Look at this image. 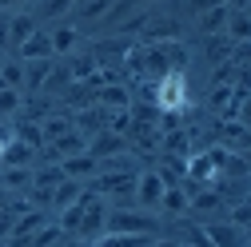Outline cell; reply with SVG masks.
I'll list each match as a JSON object with an SVG mask.
<instances>
[{"mask_svg":"<svg viewBox=\"0 0 251 247\" xmlns=\"http://www.w3.org/2000/svg\"><path fill=\"white\" fill-rule=\"evenodd\" d=\"M104 231H116V235H160V220L148 211H128V207H116L104 215Z\"/></svg>","mask_w":251,"mask_h":247,"instance_id":"6da1fadb","label":"cell"},{"mask_svg":"<svg viewBox=\"0 0 251 247\" xmlns=\"http://www.w3.org/2000/svg\"><path fill=\"white\" fill-rule=\"evenodd\" d=\"M104 215H108V196L92 192V188L80 192V227H76V235L88 239V243H96L104 235Z\"/></svg>","mask_w":251,"mask_h":247,"instance_id":"7a4b0ae2","label":"cell"},{"mask_svg":"<svg viewBox=\"0 0 251 247\" xmlns=\"http://www.w3.org/2000/svg\"><path fill=\"white\" fill-rule=\"evenodd\" d=\"M92 192L120 199V207H132L136 203V172L132 168H124V172H100L96 183H92Z\"/></svg>","mask_w":251,"mask_h":247,"instance_id":"3957f363","label":"cell"},{"mask_svg":"<svg viewBox=\"0 0 251 247\" xmlns=\"http://www.w3.org/2000/svg\"><path fill=\"white\" fill-rule=\"evenodd\" d=\"M155 108L160 112H187V76L164 72L155 80Z\"/></svg>","mask_w":251,"mask_h":247,"instance_id":"277c9868","label":"cell"},{"mask_svg":"<svg viewBox=\"0 0 251 247\" xmlns=\"http://www.w3.org/2000/svg\"><path fill=\"white\" fill-rule=\"evenodd\" d=\"M183 179L200 183V188H211V183L219 179V172H215V164H211L207 151H192V156L183 160Z\"/></svg>","mask_w":251,"mask_h":247,"instance_id":"5b68a950","label":"cell"},{"mask_svg":"<svg viewBox=\"0 0 251 247\" xmlns=\"http://www.w3.org/2000/svg\"><path fill=\"white\" fill-rule=\"evenodd\" d=\"M140 44H160V40H179V24L168 20V16H155V20H144L140 24Z\"/></svg>","mask_w":251,"mask_h":247,"instance_id":"8992f818","label":"cell"},{"mask_svg":"<svg viewBox=\"0 0 251 247\" xmlns=\"http://www.w3.org/2000/svg\"><path fill=\"white\" fill-rule=\"evenodd\" d=\"M72 128L88 140V136H96L100 128H108V108H100V104H88V108H76V116H72Z\"/></svg>","mask_w":251,"mask_h":247,"instance_id":"52a82bcc","label":"cell"},{"mask_svg":"<svg viewBox=\"0 0 251 247\" xmlns=\"http://www.w3.org/2000/svg\"><path fill=\"white\" fill-rule=\"evenodd\" d=\"M84 151H88V156H96V160H108V156H120V151H124V136H116V132H108V128H100L96 136H88V144H84Z\"/></svg>","mask_w":251,"mask_h":247,"instance_id":"ba28073f","label":"cell"},{"mask_svg":"<svg viewBox=\"0 0 251 247\" xmlns=\"http://www.w3.org/2000/svg\"><path fill=\"white\" fill-rule=\"evenodd\" d=\"M160 196H164V179L155 172L136 175V203L140 207H160Z\"/></svg>","mask_w":251,"mask_h":247,"instance_id":"9c48e42d","label":"cell"},{"mask_svg":"<svg viewBox=\"0 0 251 247\" xmlns=\"http://www.w3.org/2000/svg\"><path fill=\"white\" fill-rule=\"evenodd\" d=\"M203 235H207V243H211V247H247L243 227H235V223H207V227H203Z\"/></svg>","mask_w":251,"mask_h":247,"instance_id":"30bf717a","label":"cell"},{"mask_svg":"<svg viewBox=\"0 0 251 247\" xmlns=\"http://www.w3.org/2000/svg\"><path fill=\"white\" fill-rule=\"evenodd\" d=\"M60 172H64L68 179H88V175L100 172V160L88 156V151H76V156H64V160H60Z\"/></svg>","mask_w":251,"mask_h":247,"instance_id":"8fae6325","label":"cell"},{"mask_svg":"<svg viewBox=\"0 0 251 247\" xmlns=\"http://www.w3.org/2000/svg\"><path fill=\"white\" fill-rule=\"evenodd\" d=\"M96 104L100 108H132V92L128 88H124V84H100L96 88Z\"/></svg>","mask_w":251,"mask_h":247,"instance_id":"7c38bea8","label":"cell"},{"mask_svg":"<svg viewBox=\"0 0 251 247\" xmlns=\"http://www.w3.org/2000/svg\"><path fill=\"white\" fill-rule=\"evenodd\" d=\"M16 52H20V60H44V56H56V52H52V36L40 32V28H36V32L28 36Z\"/></svg>","mask_w":251,"mask_h":247,"instance_id":"4fadbf2b","label":"cell"},{"mask_svg":"<svg viewBox=\"0 0 251 247\" xmlns=\"http://www.w3.org/2000/svg\"><path fill=\"white\" fill-rule=\"evenodd\" d=\"M48 72H52V56H44V60H24V88H28V92H40L44 80H48Z\"/></svg>","mask_w":251,"mask_h":247,"instance_id":"5bb4252c","label":"cell"},{"mask_svg":"<svg viewBox=\"0 0 251 247\" xmlns=\"http://www.w3.org/2000/svg\"><path fill=\"white\" fill-rule=\"evenodd\" d=\"M227 16H231V8H227V4H215V8L200 12V28H203L207 36H215V32H224V28H227Z\"/></svg>","mask_w":251,"mask_h":247,"instance_id":"9a60e30c","label":"cell"},{"mask_svg":"<svg viewBox=\"0 0 251 247\" xmlns=\"http://www.w3.org/2000/svg\"><path fill=\"white\" fill-rule=\"evenodd\" d=\"M32 32H36V20L32 16H12L8 20V48H20Z\"/></svg>","mask_w":251,"mask_h":247,"instance_id":"2e32d148","label":"cell"},{"mask_svg":"<svg viewBox=\"0 0 251 247\" xmlns=\"http://www.w3.org/2000/svg\"><path fill=\"white\" fill-rule=\"evenodd\" d=\"M80 192H84V188H80V179H68V175H64V179L52 188V203H48V207H68Z\"/></svg>","mask_w":251,"mask_h":247,"instance_id":"e0dca14e","label":"cell"},{"mask_svg":"<svg viewBox=\"0 0 251 247\" xmlns=\"http://www.w3.org/2000/svg\"><path fill=\"white\" fill-rule=\"evenodd\" d=\"M32 156H36V148H28V144H20V140H8V144H4V156H0V160H4L8 168H24Z\"/></svg>","mask_w":251,"mask_h":247,"instance_id":"ac0fdd59","label":"cell"},{"mask_svg":"<svg viewBox=\"0 0 251 247\" xmlns=\"http://www.w3.org/2000/svg\"><path fill=\"white\" fill-rule=\"evenodd\" d=\"M151 235H116V231H104L92 247H148Z\"/></svg>","mask_w":251,"mask_h":247,"instance_id":"d6986e66","label":"cell"},{"mask_svg":"<svg viewBox=\"0 0 251 247\" xmlns=\"http://www.w3.org/2000/svg\"><path fill=\"white\" fill-rule=\"evenodd\" d=\"M36 124H40V132H44V144H52L56 136L72 132V116H44V120H36Z\"/></svg>","mask_w":251,"mask_h":247,"instance_id":"ffe728a7","label":"cell"},{"mask_svg":"<svg viewBox=\"0 0 251 247\" xmlns=\"http://www.w3.org/2000/svg\"><path fill=\"white\" fill-rule=\"evenodd\" d=\"M160 207H164V211H172V215H183V211H187V192L179 188V183L164 188V196H160Z\"/></svg>","mask_w":251,"mask_h":247,"instance_id":"44dd1931","label":"cell"},{"mask_svg":"<svg viewBox=\"0 0 251 247\" xmlns=\"http://www.w3.org/2000/svg\"><path fill=\"white\" fill-rule=\"evenodd\" d=\"M16 140L28 144V148H36V151L44 148V132H40L36 120H20V124H16Z\"/></svg>","mask_w":251,"mask_h":247,"instance_id":"7402d4cb","label":"cell"},{"mask_svg":"<svg viewBox=\"0 0 251 247\" xmlns=\"http://www.w3.org/2000/svg\"><path fill=\"white\" fill-rule=\"evenodd\" d=\"M155 175L164 179V188H172V183H183V156H168Z\"/></svg>","mask_w":251,"mask_h":247,"instance_id":"603a6c76","label":"cell"},{"mask_svg":"<svg viewBox=\"0 0 251 247\" xmlns=\"http://www.w3.org/2000/svg\"><path fill=\"white\" fill-rule=\"evenodd\" d=\"M60 179H64V172H60V164H52V168H40V172L32 175V183H36V192H48V196H52V188H56Z\"/></svg>","mask_w":251,"mask_h":247,"instance_id":"cb8c5ba5","label":"cell"},{"mask_svg":"<svg viewBox=\"0 0 251 247\" xmlns=\"http://www.w3.org/2000/svg\"><path fill=\"white\" fill-rule=\"evenodd\" d=\"M247 32H251L247 12H231V16H227V36H231L235 44H247Z\"/></svg>","mask_w":251,"mask_h":247,"instance_id":"d4e9b609","label":"cell"},{"mask_svg":"<svg viewBox=\"0 0 251 247\" xmlns=\"http://www.w3.org/2000/svg\"><path fill=\"white\" fill-rule=\"evenodd\" d=\"M96 56H72V64H68V72H72V84L76 80H88V76H96Z\"/></svg>","mask_w":251,"mask_h":247,"instance_id":"484cf974","label":"cell"},{"mask_svg":"<svg viewBox=\"0 0 251 247\" xmlns=\"http://www.w3.org/2000/svg\"><path fill=\"white\" fill-rule=\"evenodd\" d=\"M231 52H235V40H231V36H219V32L207 36V56H211V60H227Z\"/></svg>","mask_w":251,"mask_h":247,"instance_id":"4316f807","label":"cell"},{"mask_svg":"<svg viewBox=\"0 0 251 247\" xmlns=\"http://www.w3.org/2000/svg\"><path fill=\"white\" fill-rule=\"evenodd\" d=\"M108 132L128 136V132H132V112H128V108H112V112H108Z\"/></svg>","mask_w":251,"mask_h":247,"instance_id":"83f0119b","label":"cell"},{"mask_svg":"<svg viewBox=\"0 0 251 247\" xmlns=\"http://www.w3.org/2000/svg\"><path fill=\"white\" fill-rule=\"evenodd\" d=\"M80 36H76V28H60V32H52V52H76Z\"/></svg>","mask_w":251,"mask_h":247,"instance_id":"f1b7e54d","label":"cell"},{"mask_svg":"<svg viewBox=\"0 0 251 247\" xmlns=\"http://www.w3.org/2000/svg\"><path fill=\"white\" fill-rule=\"evenodd\" d=\"M187 207H196V211H211V207H219V192H211V188H200L192 199H187Z\"/></svg>","mask_w":251,"mask_h":247,"instance_id":"f546056e","label":"cell"},{"mask_svg":"<svg viewBox=\"0 0 251 247\" xmlns=\"http://www.w3.org/2000/svg\"><path fill=\"white\" fill-rule=\"evenodd\" d=\"M16 108H20V88L0 84V116H12Z\"/></svg>","mask_w":251,"mask_h":247,"instance_id":"4dcf8cb0","label":"cell"},{"mask_svg":"<svg viewBox=\"0 0 251 247\" xmlns=\"http://www.w3.org/2000/svg\"><path fill=\"white\" fill-rule=\"evenodd\" d=\"M0 84L24 88V64H0Z\"/></svg>","mask_w":251,"mask_h":247,"instance_id":"1f68e13d","label":"cell"},{"mask_svg":"<svg viewBox=\"0 0 251 247\" xmlns=\"http://www.w3.org/2000/svg\"><path fill=\"white\" fill-rule=\"evenodd\" d=\"M219 172H227V175H235V179H247V156H243V151H239V156H227Z\"/></svg>","mask_w":251,"mask_h":247,"instance_id":"d6a6232c","label":"cell"},{"mask_svg":"<svg viewBox=\"0 0 251 247\" xmlns=\"http://www.w3.org/2000/svg\"><path fill=\"white\" fill-rule=\"evenodd\" d=\"M104 12H112V0H84V8H80L84 20H96V16H104Z\"/></svg>","mask_w":251,"mask_h":247,"instance_id":"836d02e7","label":"cell"},{"mask_svg":"<svg viewBox=\"0 0 251 247\" xmlns=\"http://www.w3.org/2000/svg\"><path fill=\"white\" fill-rule=\"evenodd\" d=\"M24 183H32V175H28V168H8L4 172V188H24Z\"/></svg>","mask_w":251,"mask_h":247,"instance_id":"e575fe53","label":"cell"},{"mask_svg":"<svg viewBox=\"0 0 251 247\" xmlns=\"http://www.w3.org/2000/svg\"><path fill=\"white\" fill-rule=\"evenodd\" d=\"M60 235H64L60 227H40V231L32 235V247H52V243H60Z\"/></svg>","mask_w":251,"mask_h":247,"instance_id":"d590c367","label":"cell"},{"mask_svg":"<svg viewBox=\"0 0 251 247\" xmlns=\"http://www.w3.org/2000/svg\"><path fill=\"white\" fill-rule=\"evenodd\" d=\"M72 4H76V0H44L40 16H48V20H52V16H64V12L72 8Z\"/></svg>","mask_w":251,"mask_h":247,"instance_id":"8d00e7d4","label":"cell"},{"mask_svg":"<svg viewBox=\"0 0 251 247\" xmlns=\"http://www.w3.org/2000/svg\"><path fill=\"white\" fill-rule=\"evenodd\" d=\"M247 220H251V207H247V203H235V207H231V223H235V227H247Z\"/></svg>","mask_w":251,"mask_h":247,"instance_id":"74e56055","label":"cell"},{"mask_svg":"<svg viewBox=\"0 0 251 247\" xmlns=\"http://www.w3.org/2000/svg\"><path fill=\"white\" fill-rule=\"evenodd\" d=\"M227 100H231V88H227V84H219V88L211 92V104H215V108H227Z\"/></svg>","mask_w":251,"mask_h":247,"instance_id":"f35d334b","label":"cell"},{"mask_svg":"<svg viewBox=\"0 0 251 247\" xmlns=\"http://www.w3.org/2000/svg\"><path fill=\"white\" fill-rule=\"evenodd\" d=\"M136 4H148V0H120V4L112 8V16H124V12H128V8H136Z\"/></svg>","mask_w":251,"mask_h":247,"instance_id":"ab89813d","label":"cell"},{"mask_svg":"<svg viewBox=\"0 0 251 247\" xmlns=\"http://www.w3.org/2000/svg\"><path fill=\"white\" fill-rule=\"evenodd\" d=\"M215 4H227V0H196L192 8H196V12H207V8H215Z\"/></svg>","mask_w":251,"mask_h":247,"instance_id":"60d3db41","label":"cell"},{"mask_svg":"<svg viewBox=\"0 0 251 247\" xmlns=\"http://www.w3.org/2000/svg\"><path fill=\"white\" fill-rule=\"evenodd\" d=\"M0 48H8V20L0 16Z\"/></svg>","mask_w":251,"mask_h":247,"instance_id":"b9f144b4","label":"cell"},{"mask_svg":"<svg viewBox=\"0 0 251 247\" xmlns=\"http://www.w3.org/2000/svg\"><path fill=\"white\" fill-rule=\"evenodd\" d=\"M60 247H92V243H88V239H80V235H72L68 243H60Z\"/></svg>","mask_w":251,"mask_h":247,"instance_id":"7bdbcfd3","label":"cell"},{"mask_svg":"<svg viewBox=\"0 0 251 247\" xmlns=\"http://www.w3.org/2000/svg\"><path fill=\"white\" fill-rule=\"evenodd\" d=\"M4 144H8V136H4V132H0V156H4Z\"/></svg>","mask_w":251,"mask_h":247,"instance_id":"ee69618b","label":"cell"},{"mask_svg":"<svg viewBox=\"0 0 251 247\" xmlns=\"http://www.w3.org/2000/svg\"><path fill=\"white\" fill-rule=\"evenodd\" d=\"M12 4H20V0H0V8H12Z\"/></svg>","mask_w":251,"mask_h":247,"instance_id":"f6af8a7d","label":"cell"},{"mask_svg":"<svg viewBox=\"0 0 251 247\" xmlns=\"http://www.w3.org/2000/svg\"><path fill=\"white\" fill-rule=\"evenodd\" d=\"M148 247H176V243H148Z\"/></svg>","mask_w":251,"mask_h":247,"instance_id":"bcb514c9","label":"cell"},{"mask_svg":"<svg viewBox=\"0 0 251 247\" xmlns=\"http://www.w3.org/2000/svg\"><path fill=\"white\" fill-rule=\"evenodd\" d=\"M176 247H183V243H176Z\"/></svg>","mask_w":251,"mask_h":247,"instance_id":"7dc6e473","label":"cell"}]
</instances>
